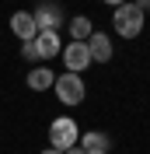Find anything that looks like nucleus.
<instances>
[{
	"label": "nucleus",
	"mask_w": 150,
	"mask_h": 154,
	"mask_svg": "<svg viewBox=\"0 0 150 154\" xmlns=\"http://www.w3.org/2000/svg\"><path fill=\"white\" fill-rule=\"evenodd\" d=\"M21 56L28 60V63H42V60H38V49H35V38H28V42H21Z\"/></svg>",
	"instance_id": "obj_12"
},
{
	"label": "nucleus",
	"mask_w": 150,
	"mask_h": 154,
	"mask_svg": "<svg viewBox=\"0 0 150 154\" xmlns=\"http://www.w3.org/2000/svg\"><path fill=\"white\" fill-rule=\"evenodd\" d=\"M77 140H80V126H77V119H70V116H56V119L49 123V147H56L59 154L70 151V147H77Z\"/></svg>",
	"instance_id": "obj_2"
},
{
	"label": "nucleus",
	"mask_w": 150,
	"mask_h": 154,
	"mask_svg": "<svg viewBox=\"0 0 150 154\" xmlns=\"http://www.w3.org/2000/svg\"><path fill=\"white\" fill-rule=\"evenodd\" d=\"M77 147L80 151H112V137L101 133V130H87V133H80V140H77Z\"/></svg>",
	"instance_id": "obj_9"
},
{
	"label": "nucleus",
	"mask_w": 150,
	"mask_h": 154,
	"mask_svg": "<svg viewBox=\"0 0 150 154\" xmlns=\"http://www.w3.org/2000/svg\"><path fill=\"white\" fill-rule=\"evenodd\" d=\"M112 25H115V32H119L122 38H140V32H143V25H147V14H143L136 4H119L115 7V14H112Z\"/></svg>",
	"instance_id": "obj_1"
},
{
	"label": "nucleus",
	"mask_w": 150,
	"mask_h": 154,
	"mask_svg": "<svg viewBox=\"0 0 150 154\" xmlns=\"http://www.w3.org/2000/svg\"><path fill=\"white\" fill-rule=\"evenodd\" d=\"M133 4H136V7L143 11V14H150V0H133Z\"/></svg>",
	"instance_id": "obj_13"
},
{
	"label": "nucleus",
	"mask_w": 150,
	"mask_h": 154,
	"mask_svg": "<svg viewBox=\"0 0 150 154\" xmlns=\"http://www.w3.org/2000/svg\"><path fill=\"white\" fill-rule=\"evenodd\" d=\"M91 32H94V25H91V18H87V14H80V18L70 21V38H74V42H87V38H91Z\"/></svg>",
	"instance_id": "obj_11"
},
{
	"label": "nucleus",
	"mask_w": 150,
	"mask_h": 154,
	"mask_svg": "<svg viewBox=\"0 0 150 154\" xmlns=\"http://www.w3.org/2000/svg\"><path fill=\"white\" fill-rule=\"evenodd\" d=\"M63 154H84V151H80V147H70V151H63Z\"/></svg>",
	"instance_id": "obj_15"
},
{
	"label": "nucleus",
	"mask_w": 150,
	"mask_h": 154,
	"mask_svg": "<svg viewBox=\"0 0 150 154\" xmlns=\"http://www.w3.org/2000/svg\"><path fill=\"white\" fill-rule=\"evenodd\" d=\"M101 4H108V7H119V4H126V0H101Z\"/></svg>",
	"instance_id": "obj_14"
},
{
	"label": "nucleus",
	"mask_w": 150,
	"mask_h": 154,
	"mask_svg": "<svg viewBox=\"0 0 150 154\" xmlns=\"http://www.w3.org/2000/svg\"><path fill=\"white\" fill-rule=\"evenodd\" d=\"M10 32H14L21 42L35 38V35H38V28H35V18H32V11H14V14H10Z\"/></svg>",
	"instance_id": "obj_7"
},
{
	"label": "nucleus",
	"mask_w": 150,
	"mask_h": 154,
	"mask_svg": "<svg viewBox=\"0 0 150 154\" xmlns=\"http://www.w3.org/2000/svg\"><path fill=\"white\" fill-rule=\"evenodd\" d=\"M87 53H91V63H108L112 60V35H105V32H91L87 38Z\"/></svg>",
	"instance_id": "obj_6"
},
{
	"label": "nucleus",
	"mask_w": 150,
	"mask_h": 154,
	"mask_svg": "<svg viewBox=\"0 0 150 154\" xmlns=\"http://www.w3.org/2000/svg\"><path fill=\"white\" fill-rule=\"evenodd\" d=\"M59 56H63V67L70 70V74H84V70L91 67V53H87V42H74V38H70V42L63 46V53H59Z\"/></svg>",
	"instance_id": "obj_4"
},
{
	"label": "nucleus",
	"mask_w": 150,
	"mask_h": 154,
	"mask_svg": "<svg viewBox=\"0 0 150 154\" xmlns=\"http://www.w3.org/2000/svg\"><path fill=\"white\" fill-rule=\"evenodd\" d=\"M42 154H59V151H56V147H49V151H42Z\"/></svg>",
	"instance_id": "obj_16"
},
{
	"label": "nucleus",
	"mask_w": 150,
	"mask_h": 154,
	"mask_svg": "<svg viewBox=\"0 0 150 154\" xmlns=\"http://www.w3.org/2000/svg\"><path fill=\"white\" fill-rule=\"evenodd\" d=\"M32 18H35L38 32H59V25H63V7H59V4H38V7L32 11Z\"/></svg>",
	"instance_id": "obj_5"
},
{
	"label": "nucleus",
	"mask_w": 150,
	"mask_h": 154,
	"mask_svg": "<svg viewBox=\"0 0 150 154\" xmlns=\"http://www.w3.org/2000/svg\"><path fill=\"white\" fill-rule=\"evenodd\" d=\"M35 49H38V60H52L63 53V38L59 32H38L35 35Z\"/></svg>",
	"instance_id": "obj_8"
},
{
	"label": "nucleus",
	"mask_w": 150,
	"mask_h": 154,
	"mask_svg": "<svg viewBox=\"0 0 150 154\" xmlns=\"http://www.w3.org/2000/svg\"><path fill=\"white\" fill-rule=\"evenodd\" d=\"M52 88H56V98L63 102V105H80L87 95V88H84V77L80 74H59L56 81H52Z\"/></svg>",
	"instance_id": "obj_3"
},
{
	"label": "nucleus",
	"mask_w": 150,
	"mask_h": 154,
	"mask_svg": "<svg viewBox=\"0 0 150 154\" xmlns=\"http://www.w3.org/2000/svg\"><path fill=\"white\" fill-rule=\"evenodd\" d=\"M84 154H105V151H84Z\"/></svg>",
	"instance_id": "obj_17"
},
{
	"label": "nucleus",
	"mask_w": 150,
	"mask_h": 154,
	"mask_svg": "<svg viewBox=\"0 0 150 154\" xmlns=\"http://www.w3.org/2000/svg\"><path fill=\"white\" fill-rule=\"evenodd\" d=\"M25 81H28L32 91H49V88H52V81H56V74H52V67H32Z\"/></svg>",
	"instance_id": "obj_10"
}]
</instances>
